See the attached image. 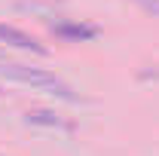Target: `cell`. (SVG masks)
I'll use <instances>...</instances> for the list:
<instances>
[{
    "instance_id": "4",
    "label": "cell",
    "mask_w": 159,
    "mask_h": 156,
    "mask_svg": "<svg viewBox=\"0 0 159 156\" xmlns=\"http://www.w3.org/2000/svg\"><path fill=\"white\" fill-rule=\"evenodd\" d=\"M25 122H31V126H46V129H70V122H64L58 113H52V110H28L25 113Z\"/></svg>"
},
{
    "instance_id": "3",
    "label": "cell",
    "mask_w": 159,
    "mask_h": 156,
    "mask_svg": "<svg viewBox=\"0 0 159 156\" xmlns=\"http://www.w3.org/2000/svg\"><path fill=\"white\" fill-rule=\"evenodd\" d=\"M52 31L64 40H89L98 34V28H92V25H77V21H55L52 25Z\"/></svg>"
},
{
    "instance_id": "2",
    "label": "cell",
    "mask_w": 159,
    "mask_h": 156,
    "mask_svg": "<svg viewBox=\"0 0 159 156\" xmlns=\"http://www.w3.org/2000/svg\"><path fill=\"white\" fill-rule=\"evenodd\" d=\"M0 43H9V46H16V49H28V52L46 55V46H43V43H37L31 34H25V31L12 28V25H0Z\"/></svg>"
},
{
    "instance_id": "6",
    "label": "cell",
    "mask_w": 159,
    "mask_h": 156,
    "mask_svg": "<svg viewBox=\"0 0 159 156\" xmlns=\"http://www.w3.org/2000/svg\"><path fill=\"white\" fill-rule=\"evenodd\" d=\"M0 58H3V49H0Z\"/></svg>"
},
{
    "instance_id": "5",
    "label": "cell",
    "mask_w": 159,
    "mask_h": 156,
    "mask_svg": "<svg viewBox=\"0 0 159 156\" xmlns=\"http://www.w3.org/2000/svg\"><path fill=\"white\" fill-rule=\"evenodd\" d=\"M141 9H147V12H156L159 16V0H135Z\"/></svg>"
},
{
    "instance_id": "1",
    "label": "cell",
    "mask_w": 159,
    "mask_h": 156,
    "mask_svg": "<svg viewBox=\"0 0 159 156\" xmlns=\"http://www.w3.org/2000/svg\"><path fill=\"white\" fill-rule=\"evenodd\" d=\"M0 77L12 80V83H25V86H37V89H46L52 95L64 98V101H77L74 89L64 83L61 77L43 71V67H28V64H0Z\"/></svg>"
}]
</instances>
